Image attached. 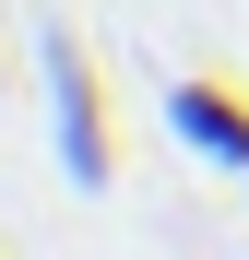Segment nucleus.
I'll return each mask as SVG.
<instances>
[{
	"label": "nucleus",
	"mask_w": 249,
	"mask_h": 260,
	"mask_svg": "<svg viewBox=\"0 0 249 260\" xmlns=\"http://www.w3.org/2000/svg\"><path fill=\"white\" fill-rule=\"evenodd\" d=\"M36 59H48L60 178H71V189H107V178H119V142H107V95H95V59H83V36H71V24H48V36H36Z\"/></svg>",
	"instance_id": "nucleus-1"
},
{
	"label": "nucleus",
	"mask_w": 249,
	"mask_h": 260,
	"mask_svg": "<svg viewBox=\"0 0 249 260\" xmlns=\"http://www.w3.org/2000/svg\"><path fill=\"white\" fill-rule=\"evenodd\" d=\"M166 130L202 154V166H226V178H249V95L214 71H190V83H166Z\"/></svg>",
	"instance_id": "nucleus-2"
},
{
	"label": "nucleus",
	"mask_w": 249,
	"mask_h": 260,
	"mask_svg": "<svg viewBox=\"0 0 249 260\" xmlns=\"http://www.w3.org/2000/svg\"><path fill=\"white\" fill-rule=\"evenodd\" d=\"M237 201H249V178H237Z\"/></svg>",
	"instance_id": "nucleus-3"
}]
</instances>
